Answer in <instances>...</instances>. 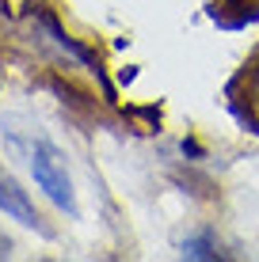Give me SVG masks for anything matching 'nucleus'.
I'll return each instance as SVG.
<instances>
[{"mask_svg": "<svg viewBox=\"0 0 259 262\" xmlns=\"http://www.w3.org/2000/svg\"><path fill=\"white\" fill-rule=\"evenodd\" d=\"M27 167H31L38 190L46 194L65 216L80 213L73 179H69V167H65V152H61L50 137H42V133H31V137H27Z\"/></svg>", "mask_w": 259, "mask_h": 262, "instance_id": "nucleus-1", "label": "nucleus"}, {"mask_svg": "<svg viewBox=\"0 0 259 262\" xmlns=\"http://www.w3.org/2000/svg\"><path fill=\"white\" fill-rule=\"evenodd\" d=\"M0 213H4L8 221L23 224V228H34V232H42V236H50V228L42 224V216H38V209H34L31 194H27L8 171H0Z\"/></svg>", "mask_w": 259, "mask_h": 262, "instance_id": "nucleus-2", "label": "nucleus"}, {"mask_svg": "<svg viewBox=\"0 0 259 262\" xmlns=\"http://www.w3.org/2000/svg\"><path fill=\"white\" fill-rule=\"evenodd\" d=\"M31 15H34V19L42 23V31H46L53 42H57V50H65V53H69L73 61H80V65H88L92 72H99V61H95L92 53H88L84 46H80V42H73V38H69V34L61 31V27H57V19H53V15H50V12H46L42 4H31Z\"/></svg>", "mask_w": 259, "mask_h": 262, "instance_id": "nucleus-3", "label": "nucleus"}, {"mask_svg": "<svg viewBox=\"0 0 259 262\" xmlns=\"http://www.w3.org/2000/svg\"><path fill=\"white\" fill-rule=\"evenodd\" d=\"M217 243L210 236H194V239H183V258H217Z\"/></svg>", "mask_w": 259, "mask_h": 262, "instance_id": "nucleus-4", "label": "nucleus"}, {"mask_svg": "<svg viewBox=\"0 0 259 262\" xmlns=\"http://www.w3.org/2000/svg\"><path fill=\"white\" fill-rule=\"evenodd\" d=\"M0 258H12V239L0 232Z\"/></svg>", "mask_w": 259, "mask_h": 262, "instance_id": "nucleus-5", "label": "nucleus"}]
</instances>
